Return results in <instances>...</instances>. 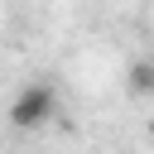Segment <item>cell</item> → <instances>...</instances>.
I'll return each mask as SVG.
<instances>
[{
  "label": "cell",
  "instance_id": "cell-1",
  "mask_svg": "<svg viewBox=\"0 0 154 154\" xmlns=\"http://www.w3.org/2000/svg\"><path fill=\"white\" fill-rule=\"evenodd\" d=\"M58 116V91L53 82H29L14 101H10V125L14 130H38Z\"/></svg>",
  "mask_w": 154,
  "mask_h": 154
},
{
  "label": "cell",
  "instance_id": "cell-2",
  "mask_svg": "<svg viewBox=\"0 0 154 154\" xmlns=\"http://www.w3.org/2000/svg\"><path fill=\"white\" fill-rule=\"evenodd\" d=\"M130 91H154V63H135L130 67Z\"/></svg>",
  "mask_w": 154,
  "mask_h": 154
},
{
  "label": "cell",
  "instance_id": "cell-3",
  "mask_svg": "<svg viewBox=\"0 0 154 154\" xmlns=\"http://www.w3.org/2000/svg\"><path fill=\"white\" fill-rule=\"evenodd\" d=\"M0 154H5V144H0Z\"/></svg>",
  "mask_w": 154,
  "mask_h": 154
},
{
  "label": "cell",
  "instance_id": "cell-4",
  "mask_svg": "<svg viewBox=\"0 0 154 154\" xmlns=\"http://www.w3.org/2000/svg\"><path fill=\"white\" fill-rule=\"evenodd\" d=\"M149 130H154V125H149Z\"/></svg>",
  "mask_w": 154,
  "mask_h": 154
}]
</instances>
